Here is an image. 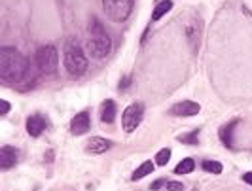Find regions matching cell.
<instances>
[{"label":"cell","instance_id":"1","mask_svg":"<svg viewBox=\"0 0 252 191\" xmlns=\"http://www.w3.org/2000/svg\"><path fill=\"white\" fill-rule=\"evenodd\" d=\"M0 80L6 85H19L23 82H32L31 64L27 57L15 48L0 50Z\"/></svg>","mask_w":252,"mask_h":191},{"label":"cell","instance_id":"2","mask_svg":"<svg viewBox=\"0 0 252 191\" xmlns=\"http://www.w3.org/2000/svg\"><path fill=\"white\" fill-rule=\"evenodd\" d=\"M88 51L91 57L95 59H102L106 57L110 50H112V38L108 36L106 28L102 27V23L97 19V17H91L89 19V27H88Z\"/></svg>","mask_w":252,"mask_h":191},{"label":"cell","instance_id":"3","mask_svg":"<svg viewBox=\"0 0 252 191\" xmlns=\"http://www.w3.org/2000/svg\"><path fill=\"white\" fill-rule=\"evenodd\" d=\"M63 63L66 72L74 78L86 74V70H88V57L76 42H66L63 50Z\"/></svg>","mask_w":252,"mask_h":191},{"label":"cell","instance_id":"4","mask_svg":"<svg viewBox=\"0 0 252 191\" xmlns=\"http://www.w3.org/2000/svg\"><path fill=\"white\" fill-rule=\"evenodd\" d=\"M34 61L42 74H55L57 66H59V51L53 46H42V48H38Z\"/></svg>","mask_w":252,"mask_h":191},{"label":"cell","instance_id":"5","mask_svg":"<svg viewBox=\"0 0 252 191\" xmlns=\"http://www.w3.org/2000/svg\"><path fill=\"white\" fill-rule=\"evenodd\" d=\"M102 8L112 21L124 23L133 12V0H102Z\"/></svg>","mask_w":252,"mask_h":191},{"label":"cell","instance_id":"6","mask_svg":"<svg viewBox=\"0 0 252 191\" xmlns=\"http://www.w3.org/2000/svg\"><path fill=\"white\" fill-rule=\"evenodd\" d=\"M142 115H144V106H142V102H133V104H129L126 110H124V115H122L124 131H126V133H133V131L140 125Z\"/></svg>","mask_w":252,"mask_h":191},{"label":"cell","instance_id":"7","mask_svg":"<svg viewBox=\"0 0 252 191\" xmlns=\"http://www.w3.org/2000/svg\"><path fill=\"white\" fill-rule=\"evenodd\" d=\"M199 110H201V106H199L197 102L182 101V102L173 104V106H171V110H169V114L175 115V117H191V115L199 114Z\"/></svg>","mask_w":252,"mask_h":191},{"label":"cell","instance_id":"8","mask_svg":"<svg viewBox=\"0 0 252 191\" xmlns=\"http://www.w3.org/2000/svg\"><path fill=\"white\" fill-rule=\"evenodd\" d=\"M89 127H91V117H89L88 110L76 114L74 117H72V121H70V133L76 135V136L86 135V133L89 131Z\"/></svg>","mask_w":252,"mask_h":191},{"label":"cell","instance_id":"9","mask_svg":"<svg viewBox=\"0 0 252 191\" xmlns=\"http://www.w3.org/2000/svg\"><path fill=\"white\" fill-rule=\"evenodd\" d=\"M19 159V150L13 148V146H2L0 148V168L2 170H8L12 168Z\"/></svg>","mask_w":252,"mask_h":191},{"label":"cell","instance_id":"10","mask_svg":"<svg viewBox=\"0 0 252 191\" xmlns=\"http://www.w3.org/2000/svg\"><path fill=\"white\" fill-rule=\"evenodd\" d=\"M110 148H112V140L102 138V136H93L91 140H88L86 152L93 153V155H99V153H104L106 150H110Z\"/></svg>","mask_w":252,"mask_h":191},{"label":"cell","instance_id":"11","mask_svg":"<svg viewBox=\"0 0 252 191\" xmlns=\"http://www.w3.org/2000/svg\"><path fill=\"white\" fill-rule=\"evenodd\" d=\"M44 129H46V121H44V117L42 115H31L29 119H27V133L31 135V136H40L42 133H44Z\"/></svg>","mask_w":252,"mask_h":191},{"label":"cell","instance_id":"12","mask_svg":"<svg viewBox=\"0 0 252 191\" xmlns=\"http://www.w3.org/2000/svg\"><path fill=\"white\" fill-rule=\"evenodd\" d=\"M116 112H118V108H116V102L114 101H104L101 104V112H99V115H101V121L102 123H114V119H116Z\"/></svg>","mask_w":252,"mask_h":191},{"label":"cell","instance_id":"13","mask_svg":"<svg viewBox=\"0 0 252 191\" xmlns=\"http://www.w3.org/2000/svg\"><path fill=\"white\" fill-rule=\"evenodd\" d=\"M237 119H233V121H229L227 125H224V127L220 129V140H222V144L224 146H227V148H231L233 146V133H235V127H237Z\"/></svg>","mask_w":252,"mask_h":191},{"label":"cell","instance_id":"14","mask_svg":"<svg viewBox=\"0 0 252 191\" xmlns=\"http://www.w3.org/2000/svg\"><path fill=\"white\" fill-rule=\"evenodd\" d=\"M171 8H173V0H161V2H158L154 6V12H152V23L154 21H159L165 13L171 12Z\"/></svg>","mask_w":252,"mask_h":191},{"label":"cell","instance_id":"15","mask_svg":"<svg viewBox=\"0 0 252 191\" xmlns=\"http://www.w3.org/2000/svg\"><path fill=\"white\" fill-rule=\"evenodd\" d=\"M154 166H156V163H152V161H144V163H142V165L133 172L131 180H133V182H137V180H142L144 176H148L150 172H154Z\"/></svg>","mask_w":252,"mask_h":191},{"label":"cell","instance_id":"16","mask_svg":"<svg viewBox=\"0 0 252 191\" xmlns=\"http://www.w3.org/2000/svg\"><path fill=\"white\" fill-rule=\"evenodd\" d=\"M193 168H195V161L191 157H186L177 165L175 174H189V172H193Z\"/></svg>","mask_w":252,"mask_h":191},{"label":"cell","instance_id":"17","mask_svg":"<svg viewBox=\"0 0 252 191\" xmlns=\"http://www.w3.org/2000/svg\"><path fill=\"white\" fill-rule=\"evenodd\" d=\"M178 140L184 142V144H189V146H195L197 140H199V129H193L191 133H186V135H180Z\"/></svg>","mask_w":252,"mask_h":191},{"label":"cell","instance_id":"18","mask_svg":"<svg viewBox=\"0 0 252 191\" xmlns=\"http://www.w3.org/2000/svg\"><path fill=\"white\" fill-rule=\"evenodd\" d=\"M201 166L205 172H211V174H220L222 168H224L222 163H218V161H203Z\"/></svg>","mask_w":252,"mask_h":191},{"label":"cell","instance_id":"19","mask_svg":"<svg viewBox=\"0 0 252 191\" xmlns=\"http://www.w3.org/2000/svg\"><path fill=\"white\" fill-rule=\"evenodd\" d=\"M169 159H171V150H169V148H163V150H159L158 155H156V165L165 166L169 163Z\"/></svg>","mask_w":252,"mask_h":191},{"label":"cell","instance_id":"20","mask_svg":"<svg viewBox=\"0 0 252 191\" xmlns=\"http://www.w3.org/2000/svg\"><path fill=\"white\" fill-rule=\"evenodd\" d=\"M165 188H167L169 191H184L186 186H184L182 182H167V186H165Z\"/></svg>","mask_w":252,"mask_h":191},{"label":"cell","instance_id":"21","mask_svg":"<svg viewBox=\"0 0 252 191\" xmlns=\"http://www.w3.org/2000/svg\"><path fill=\"white\" fill-rule=\"evenodd\" d=\"M161 186H167V182H165V180H156V182L150 186V190L152 191H159V190H161Z\"/></svg>","mask_w":252,"mask_h":191},{"label":"cell","instance_id":"22","mask_svg":"<svg viewBox=\"0 0 252 191\" xmlns=\"http://www.w3.org/2000/svg\"><path fill=\"white\" fill-rule=\"evenodd\" d=\"M8 112H10V102L2 101V112H0V114H2V115H6V114H8Z\"/></svg>","mask_w":252,"mask_h":191},{"label":"cell","instance_id":"23","mask_svg":"<svg viewBox=\"0 0 252 191\" xmlns=\"http://www.w3.org/2000/svg\"><path fill=\"white\" fill-rule=\"evenodd\" d=\"M243 180H245L247 184H251V186H252V170H251V172H245V174H243Z\"/></svg>","mask_w":252,"mask_h":191}]
</instances>
